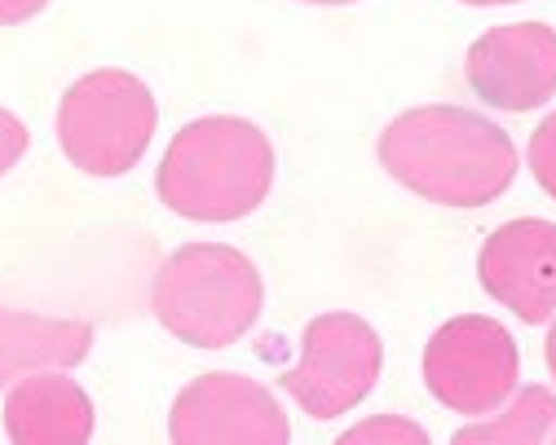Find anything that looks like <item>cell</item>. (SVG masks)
I'll return each mask as SVG.
<instances>
[{
	"instance_id": "obj_1",
	"label": "cell",
	"mask_w": 556,
	"mask_h": 445,
	"mask_svg": "<svg viewBox=\"0 0 556 445\" xmlns=\"http://www.w3.org/2000/svg\"><path fill=\"white\" fill-rule=\"evenodd\" d=\"M380 164L406 190L442 207H481L517 177L513 137L464 106H420L380 137Z\"/></svg>"
},
{
	"instance_id": "obj_2",
	"label": "cell",
	"mask_w": 556,
	"mask_h": 445,
	"mask_svg": "<svg viewBox=\"0 0 556 445\" xmlns=\"http://www.w3.org/2000/svg\"><path fill=\"white\" fill-rule=\"evenodd\" d=\"M274 186V145L235 115L186 124L160 164V199L190 220H239Z\"/></svg>"
},
{
	"instance_id": "obj_3",
	"label": "cell",
	"mask_w": 556,
	"mask_h": 445,
	"mask_svg": "<svg viewBox=\"0 0 556 445\" xmlns=\"http://www.w3.org/2000/svg\"><path fill=\"white\" fill-rule=\"evenodd\" d=\"M261 274L226 243H190L173 252L151 287V309L168 335L190 348H226L261 314Z\"/></svg>"
},
{
	"instance_id": "obj_4",
	"label": "cell",
	"mask_w": 556,
	"mask_h": 445,
	"mask_svg": "<svg viewBox=\"0 0 556 445\" xmlns=\"http://www.w3.org/2000/svg\"><path fill=\"white\" fill-rule=\"evenodd\" d=\"M155 98L128 71H93L66 89L58 106L62 155L89 177H119L147 155L155 137Z\"/></svg>"
},
{
	"instance_id": "obj_5",
	"label": "cell",
	"mask_w": 556,
	"mask_h": 445,
	"mask_svg": "<svg viewBox=\"0 0 556 445\" xmlns=\"http://www.w3.org/2000/svg\"><path fill=\"white\" fill-rule=\"evenodd\" d=\"M384 344L354 314H323L305 327L301 361L278 376L296 406L314 419H331L354 410L380 380Z\"/></svg>"
},
{
	"instance_id": "obj_6",
	"label": "cell",
	"mask_w": 556,
	"mask_h": 445,
	"mask_svg": "<svg viewBox=\"0 0 556 445\" xmlns=\"http://www.w3.org/2000/svg\"><path fill=\"white\" fill-rule=\"evenodd\" d=\"M521 376L513 335L491 318H451L425 348V384L455 415L500 410Z\"/></svg>"
},
{
	"instance_id": "obj_7",
	"label": "cell",
	"mask_w": 556,
	"mask_h": 445,
	"mask_svg": "<svg viewBox=\"0 0 556 445\" xmlns=\"http://www.w3.org/2000/svg\"><path fill=\"white\" fill-rule=\"evenodd\" d=\"M168 436L181 445H283L292 428L269 389L248 376L213 370L181 389L168 415Z\"/></svg>"
},
{
	"instance_id": "obj_8",
	"label": "cell",
	"mask_w": 556,
	"mask_h": 445,
	"mask_svg": "<svg viewBox=\"0 0 556 445\" xmlns=\"http://www.w3.org/2000/svg\"><path fill=\"white\" fill-rule=\"evenodd\" d=\"M464 76L485 106L534 111L556 93V31L547 23L485 31L464 58Z\"/></svg>"
},
{
	"instance_id": "obj_9",
	"label": "cell",
	"mask_w": 556,
	"mask_h": 445,
	"mask_svg": "<svg viewBox=\"0 0 556 445\" xmlns=\"http://www.w3.org/2000/svg\"><path fill=\"white\" fill-rule=\"evenodd\" d=\"M481 287L521 322H547L556 314V226L552 220H508L477 256Z\"/></svg>"
},
{
	"instance_id": "obj_10",
	"label": "cell",
	"mask_w": 556,
	"mask_h": 445,
	"mask_svg": "<svg viewBox=\"0 0 556 445\" xmlns=\"http://www.w3.org/2000/svg\"><path fill=\"white\" fill-rule=\"evenodd\" d=\"M5 432L18 445H85L93 436V402L76 380L31 370L5 402Z\"/></svg>"
},
{
	"instance_id": "obj_11",
	"label": "cell",
	"mask_w": 556,
	"mask_h": 445,
	"mask_svg": "<svg viewBox=\"0 0 556 445\" xmlns=\"http://www.w3.org/2000/svg\"><path fill=\"white\" fill-rule=\"evenodd\" d=\"M93 327L72 318H40L0 305V389L31 376V370H58L89 357Z\"/></svg>"
},
{
	"instance_id": "obj_12",
	"label": "cell",
	"mask_w": 556,
	"mask_h": 445,
	"mask_svg": "<svg viewBox=\"0 0 556 445\" xmlns=\"http://www.w3.org/2000/svg\"><path fill=\"white\" fill-rule=\"evenodd\" d=\"M556 423V393L547 389H526L508 402V410L491 423H472L455 432L459 445H534L552 432Z\"/></svg>"
},
{
	"instance_id": "obj_13",
	"label": "cell",
	"mask_w": 556,
	"mask_h": 445,
	"mask_svg": "<svg viewBox=\"0 0 556 445\" xmlns=\"http://www.w3.org/2000/svg\"><path fill=\"white\" fill-rule=\"evenodd\" d=\"M367 441H393V445H425L429 432L420 423H410L402 415H380V419H367L358 428H350L340 436V445H367Z\"/></svg>"
},
{
	"instance_id": "obj_14",
	"label": "cell",
	"mask_w": 556,
	"mask_h": 445,
	"mask_svg": "<svg viewBox=\"0 0 556 445\" xmlns=\"http://www.w3.org/2000/svg\"><path fill=\"white\" fill-rule=\"evenodd\" d=\"M530 173L556 199V115H547L530 137Z\"/></svg>"
},
{
	"instance_id": "obj_15",
	"label": "cell",
	"mask_w": 556,
	"mask_h": 445,
	"mask_svg": "<svg viewBox=\"0 0 556 445\" xmlns=\"http://www.w3.org/2000/svg\"><path fill=\"white\" fill-rule=\"evenodd\" d=\"M23 155H27V128H23V119L10 115V111H0V177H5Z\"/></svg>"
},
{
	"instance_id": "obj_16",
	"label": "cell",
	"mask_w": 556,
	"mask_h": 445,
	"mask_svg": "<svg viewBox=\"0 0 556 445\" xmlns=\"http://www.w3.org/2000/svg\"><path fill=\"white\" fill-rule=\"evenodd\" d=\"M49 5V0H0V27H10V23H23L31 14H40Z\"/></svg>"
},
{
	"instance_id": "obj_17",
	"label": "cell",
	"mask_w": 556,
	"mask_h": 445,
	"mask_svg": "<svg viewBox=\"0 0 556 445\" xmlns=\"http://www.w3.org/2000/svg\"><path fill=\"white\" fill-rule=\"evenodd\" d=\"M547 370L556 376V322H552V335H547Z\"/></svg>"
},
{
	"instance_id": "obj_18",
	"label": "cell",
	"mask_w": 556,
	"mask_h": 445,
	"mask_svg": "<svg viewBox=\"0 0 556 445\" xmlns=\"http://www.w3.org/2000/svg\"><path fill=\"white\" fill-rule=\"evenodd\" d=\"M464 5H517V0H464Z\"/></svg>"
},
{
	"instance_id": "obj_19",
	"label": "cell",
	"mask_w": 556,
	"mask_h": 445,
	"mask_svg": "<svg viewBox=\"0 0 556 445\" xmlns=\"http://www.w3.org/2000/svg\"><path fill=\"white\" fill-rule=\"evenodd\" d=\"M309 5H354V0H309Z\"/></svg>"
}]
</instances>
